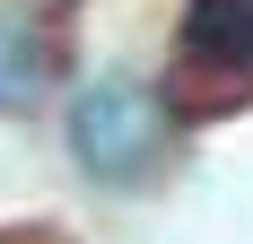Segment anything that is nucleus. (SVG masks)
I'll use <instances>...</instances> for the list:
<instances>
[{
	"mask_svg": "<svg viewBox=\"0 0 253 244\" xmlns=\"http://www.w3.org/2000/svg\"><path fill=\"white\" fill-rule=\"evenodd\" d=\"M157 96H166V122L245 114L253 105V0H183Z\"/></svg>",
	"mask_w": 253,
	"mask_h": 244,
	"instance_id": "obj_1",
	"label": "nucleus"
},
{
	"mask_svg": "<svg viewBox=\"0 0 253 244\" xmlns=\"http://www.w3.org/2000/svg\"><path fill=\"white\" fill-rule=\"evenodd\" d=\"M157 122H166V96L131 87V79H96L70 105V148L96 183H140L157 157Z\"/></svg>",
	"mask_w": 253,
	"mask_h": 244,
	"instance_id": "obj_2",
	"label": "nucleus"
},
{
	"mask_svg": "<svg viewBox=\"0 0 253 244\" xmlns=\"http://www.w3.org/2000/svg\"><path fill=\"white\" fill-rule=\"evenodd\" d=\"M35 96H44V44L18 18H0V114H26Z\"/></svg>",
	"mask_w": 253,
	"mask_h": 244,
	"instance_id": "obj_3",
	"label": "nucleus"
}]
</instances>
